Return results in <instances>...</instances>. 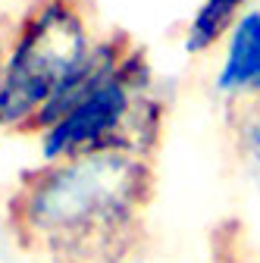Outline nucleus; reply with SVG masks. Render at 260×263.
<instances>
[{
    "instance_id": "1",
    "label": "nucleus",
    "mask_w": 260,
    "mask_h": 263,
    "mask_svg": "<svg viewBox=\"0 0 260 263\" xmlns=\"http://www.w3.org/2000/svg\"><path fill=\"white\" fill-rule=\"evenodd\" d=\"M151 157L82 151L25 170L7 201L13 241L47 263H125L144 238Z\"/></svg>"
},
{
    "instance_id": "2",
    "label": "nucleus",
    "mask_w": 260,
    "mask_h": 263,
    "mask_svg": "<svg viewBox=\"0 0 260 263\" xmlns=\"http://www.w3.org/2000/svg\"><path fill=\"white\" fill-rule=\"evenodd\" d=\"M91 0H31L0 82V132H22L94 47Z\"/></svg>"
},
{
    "instance_id": "3",
    "label": "nucleus",
    "mask_w": 260,
    "mask_h": 263,
    "mask_svg": "<svg viewBox=\"0 0 260 263\" xmlns=\"http://www.w3.org/2000/svg\"><path fill=\"white\" fill-rule=\"evenodd\" d=\"M160 138V104L151 97V69L144 47L125 53L119 69L88 97L41 132V160H60L82 151L119 147L151 157Z\"/></svg>"
},
{
    "instance_id": "4",
    "label": "nucleus",
    "mask_w": 260,
    "mask_h": 263,
    "mask_svg": "<svg viewBox=\"0 0 260 263\" xmlns=\"http://www.w3.org/2000/svg\"><path fill=\"white\" fill-rule=\"evenodd\" d=\"M128 50H132V41H128L122 31H113V35H107L104 41H97V44L91 47V53L82 60L79 69L53 91V97H50V101H47L35 116L25 122L22 135H41L44 128H50L53 122H60L63 116H66V113L82 101V97H88L97 85L107 82V79L119 69V63L125 60Z\"/></svg>"
},
{
    "instance_id": "5",
    "label": "nucleus",
    "mask_w": 260,
    "mask_h": 263,
    "mask_svg": "<svg viewBox=\"0 0 260 263\" xmlns=\"http://www.w3.org/2000/svg\"><path fill=\"white\" fill-rule=\"evenodd\" d=\"M219 94H260V10L245 13L226 35V57L216 76Z\"/></svg>"
},
{
    "instance_id": "6",
    "label": "nucleus",
    "mask_w": 260,
    "mask_h": 263,
    "mask_svg": "<svg viewBox=\"0 0 260 263\" xmlns=\"http://www.w3.org/2000/svg\"><path fill=\"white\" fill-rule=\"evenodd\" d=\"M248 0H204L198 13L191 16L185 31V50L188 53H204L216 41H222L238 22V13Z\"/></svg>"
},
{
    "instance_id": "7",
    "label": "nucleus",
    "mask_w": 260,
    "mask_h": 263,
    "mask_svg": "<svg viewBox=\"0 0 260 263\" xmlns=\"http://www.w3.org/2000/svg\"><path fill=\"white\" fill-rule=\"evenodd\" d=\"M235 135H238V151L248 160V166L260 176V94H238L235 97Z\"/></svg>"
},
{
    "instance_id": "8",
    "label": "nucleus",
    "mask_w": 260,
    "mask_h": 263,
    "mask_svg": "<svg viewBox=\"0 0 260 263\" xmlns=\"http://www.w3.org/2000/svg\"><path fill=\"white\" fill-rule=\"evenodd\" d=\"M13 31H16V19H13V16H7V13H0V82H4V72H7Z\"/></svg>"
}]
</instances>
